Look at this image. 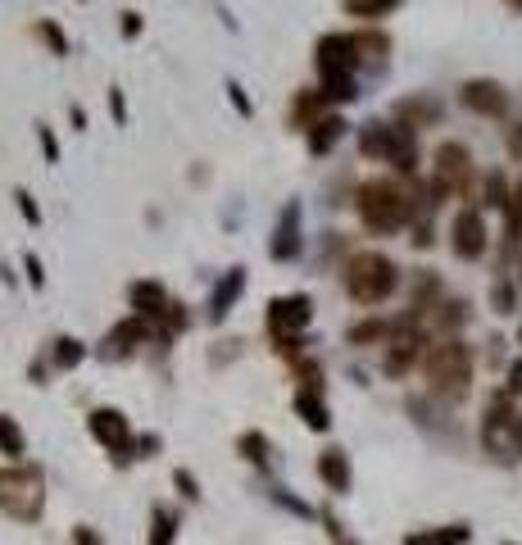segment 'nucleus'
Segmentation results:
<instances>
[{"mask_svg": "<svg viewBox=\"0 0 522 545\" xmlns=\"http://www.w3.org/2000/svg\"><path fill=\"white\" fill-rule=\"evenodd\" d=\"M332 114V100L323 96V87H300L296 96H291V109H286V123L296 132H309L318 119H327Z\"/></svg>", "mask_w": 522, "mask_h": 545, "instance_id": "nucleus-17", "label": "nucleus"}, {"mask_svg": "<svg viewBox=\"0 0 522 545\" xmlns=\"http://www.w3.org/2000/svg\"><path fill=\"white\" fill-rule=\"evenodd\" d=\"M73 545H105V541H100V532H96V527L78 523V527H73Z\"/></svg>", "mask_w": 522, "mask_h": 545, "instance_id": "nucleus-47", "label": "nucleus"}, {"mask_svg": "<svg viewBox=\"0 0 522 545\" xmlns=\"http://www.w3.org/2000/svg\"><path fill=\"white\" fill-rule=\"evenodd\" d=\"M109 119L119 123V128H123V123H128V96H123V87H119V82L109 87Z\"/></svg>", "mask_w": 522, "mask_h": 545, "instance_id": "nucleus-44", "label": "nucleus"}, {"mask_svg": "<svg viewBox=\"0 0 522 545\" xmlns=\"http://www.w3.org/2000/svg\"><path fill=\"white\" fill-rule=\"evenodd\" d=\"M291 373H296L300 391H314V396H323V364H318L314 355L296 359V364H291Z\"/></svg>", "mask_w": 522, "mask_h": 545, "instance_id": "nucleus-30", "label": "nucleus"}, {"mask_svg": "<svg viewBox=\"0 0 522 545\" xmlns=\"http://www.w3.org/2000/svg\"><path fill=\"white\" fill-rule=\"evenodd\" d=\"M69 123H73L78 132H87V109H82V105H69Z\"/></svg>", "mask_w": 522, "mask_h": 545, "instance_id": "nucleus-50", "label": "nucleus"}, {"mask_svg": "<svg viewBox=\"0 0 522 545\" xmlns=\"http://www.w3.org/2000/svg\"><path fill=\"white\" fill-rule=\"evenodd\" d=\"M509 5H513V10H522V0H509Z\"/></svg>", "mask_w": 522, "mask_h": 545, "instance_id": "nucleus-56", "label": "nucleus"}, {"mask_svg": "<svg viewBox=\"0 0 522 545\" xmlns=\"http://www.w3.org/2000/svg\"><path fill=\"white\" fill-rule=\"evenodd\" d=\"M32 37H37L41 46H46L50 55H55V60H64V55H69V50H73L69 32H64L55 19H37V23H32Z\"/></svg>", "mask_w": 522, "mask_h": 545, "instance_id": "nucleus-26", "label": "nucleus"}, {"mask_svg": "<svg viewBox=\"0 0 522 545\" xmlns=\"http://www.w3.org/2000/svg\"><path fill=\"white\" fill-rule=\"evenodd\" d=\"M513 300H518V291H513V282H495V287H491V305H495V314H509V309H513Z\"/></svg>", "mask_w": 522, "mask_h": 545, "instance_id": "nucleus-42", "label": "nucleus"}, {"mask_svg": "<svg viewBox=\"0 0 522 545\" xmlns=\"http://www.w3.org/2000/svg\"><path fill=\"white\" fill-rule=\"evenodd\" d=\"M128 305H132V314L155 327L173 309V296H168V287L159 278H137V282H128Z\"/></svg>", "mask_w": 522, "mask_h": 545, "instance_id": "nucleus-16", "label": "nucleus"}, {"mask_svg": "<svg viewBox=\"0 0 522 545\" xmlns=\"http://www.w3.org/2000/svg\"><path fill=\"white\" fill-rule=\"evenodd\" d=\"M427 327H423V314L418 309H404L400 318H391V337H386V355H382V368L386 377H404L418 359L427 355Z\"/></svg>", "mask_w": 522, "mask_h": 545, "instance_id": "nucleus-6", "label": "nucleus"}, {"mask_svg": "<svg viewBox=\"0 0 522 545\" xmlns=\"http://www.w3.org/2000/svg\"><path fill=\"white\" fill-rule=\"evenodd\" d=\"M159 446H164V441H159L155 432H137V459H155Z\"/></svg>", "mask_w": 522, "mask_h": 545, "instance_id": "nucleus-46", "label": "nucleus"}, {"mask_svg": "<svg viewBox=\"0 0 522 545\" xmlns=\"http://www.w3.org/2000/svg\"><path fill=\"white\" fill-rule=\"evenodd\" d=\"M518 346H522V327H518Z\"/></svg>", "mask_w": 522, "mask_h": 545, "instance_id": "nucleus-57", "label": "nucleus"}, {"mask_svg": "<svg viewBox=\"0 0 522 545\" xmlns=\"http://www.w3.org/2000/svg\"><path fill=\"white\" fill-rule=\"evenodd\" d=\"M146 341H155V327L146 323V318H137V314H128V318H119V323L105 332V341L96 346V355L105 359V364H123V359H132Z\"/></svg>", "mask_w": 522, "mask_h": 545, "instance_id": "nucleus-9", "label": "nucleus"}, {"mask_svg": "<svg viewBox=\"0 0 522 545\" xmlns=\"http://www.w3.org/2000/svg\"><path fill=\"white\" fill-rule=\"evenodd\" d=\"M309 323H314V300H309L305 291L268 300V332H273V337H305Z\"/></svg>", "mask_w": 522, "mask_h": 545, "instance_id": "nucleus-10", "label": "nucleus"}, {"mask_svg": "<svg viewBox=\"0 0 522 545\" xmlns=\"http://www.w3.org/2000/svg\"><path fill=\"white\" fill-rule=\"evenodd\" d=\"M364 64L355 46V32H323L314 41V69H318V82L327 78H355V69Z\"/></svg>", "mask_w": 522, "mask_h": 545, "instance_id": "nucleus-8", "label": "nucleus"}, {"mask_svg": "<svg viewBox=\"0 0 522 545\" xmlns=\"http://www.w3.org/2000/svg\"><path fill=\"white\" fill-rule=\"evenodd\" d=\"M87 432L91 441H100V446L109 450V459H114V468H128L132 459H137V432H132L128 414L114 405H96L87 414Z\"/></svg>", "mask_w": 522, "mask_h": 545, "instance_id": "nucleus-7", "label": "nucleus"}, {"mask_svg": "<svg viewBox=\"0 0 522 545\" xmlns=\"http://www.w3.org/2000/svg\"><path fill=\"white\" fill-rule=\"evenodd\" d=\"M377 159H386L395 173H409L418 169V137H414V128H404V123H382V155Z\"/></svg>", "mask_w": 522, "mask_h": 545, "instance_id": "nucleus-15", "label": "nucleus"}, {"mask_svg": "<svg viewBox=\"0 0 522 545\" xmlns=\"http://www.w3.org/2000/svg\"><path fill=\"white\" fill-rule=\"evenodd\" d=\"M14 205H19V214L28 218L32 228H41V205H37V196H32L28 187H14Z\"/></svg>", "mask_w": 522, "mask_h": 545, "instance_id": "nucleus-38", "label": "nucleus"}, {"mask_svg": "<svg viewBox=\"0 0 522 545\" xmlns=\"http://www.w3.org/2000/svg\"><path fill=\"white\" fill-rule=\"evenodd\" d=\"M173 486H178L182 500H191V505L200 500V482H196V473H191V468H173Z\"/></svg>", "mask_w": 522, "mask_h": 545, "instance_id": "nucleus-41", "label": "nucleus"}, {"mask_svg": "<svg viewBox=\"0 0 522 545\" xmlns=\"http://www.w3.org/2000/svg\"><path fill=\"white\" fill-rule=\"evenodd\" d=\"M459 323H468V300H445L441 305V314H436V327H459Z\"/></svg>", "mask_w": 522, "mask_h": 545, "instance_id": "nucleus-37", "label": "nucleus"}, {"mask_svg": "<svg viewBox=\"0 0 522 545\" xmlns=\"http://www.w3.org/2000/svg\"><path fill=\"white\" fill-rule=\"evenodd\" d=\"M504 391H509V396H522V359H513L509 364V382H504Z\"/></svg>", "mask_w": 522, "mask_h": 545, "instance_id": "nucleus-48", "label": "nucleus"}, {"mask_svg": "<svg viewBox=\"0 0 522 545\" xmlns=\"http://www.w3.org/2000/svg\"><path fill=\"white\" fill-rule=\"evenodd\" d=\"M146 545H178V514L168 505L150 509V541Z\"/></svg>", "mask_w": 522, "mask_h": 545, "instance_id": "nucleus-27", "label": "nucleus"}, {"mask_svg": "<svg viewBox=\"0 0 522 545\" xmlns=\"http://www.w3.org/2000/svg\"><path fill=\"white\" fill-rule=\"evenodd\" d=\"M513 446L522 450V418H518V432H513Z\"/></svg>", "mask_w": 522, "mask_h": 545, "instance_id": "nucleus-55", "label": "nucleus"}, {"mask_svg": "<svg viewBox=\"0 0 522 545\" xmlns=\"http://www.w3.org/2000/svg\"><path fill=\"white\" fill-rule=\"evenodd\" d=\"M459 105L468 114H482V119H504L509 114V91L495 78H468L459 87Z\"/></svg>", "mask_w": 522, "mask_h": 545, "instance_id": "nucleus-13", "label": "nucleus"}, {"mask_svg": "<svg viewBox=\"0 0 522 545\" xmlns=\"http://www.w3.org/2000/svg\"><path fill=\"white\" fill-rule=\"evenodd\" d=\"M486 246H491V237H486L482 209H473V205L459 209V214H454V223H450V250L459 259H482Z\"/></svg>", "mask_w": 522, "mask_h": 545, "instance_id": "nucleus-12", "label": "nucleus"}, {"mask_svg": "<svg viewBox=\"0 0 522 545\" xmlns=\"http://www.w3.org/2000/svg\"><path fill=\"white\" fill-rule=\"evenodd\" d=\"M323 87V96L332 100V105H350V100L359 96V82L355 78H327V82H318Z\"/></svg>", "mask_w": 522, "mask_h": 545, "instance_id": "nucleus-33", "label": "nucleus"}, {"mask_svg": "<svg viewBox=\"0 0 522 545\" xmlns=\"http://www.w3.org/2000/svg\"><path fill=\"white\" fill-rule=\"evenodd\" d=\"M318 482H323L327 491H336V496L350 491V459H345L341 446H327L323 455H318Z\"/></svg>", "mask_w": 522, "mask_h": 545, "instance_id": "nucleus-21", "label": "nucleus"}, {"mask_svg": "<svg viewBox=\"0 0 522 545\" xmlns=\"http://www.w3.org/2000/svg\"><path fill=\"white\" fill-rule=\"evenodd\" d=\"M246 282H250V273H246V264H232L223 273V278L209 287V305H205V314H209V327H218V323H227V314L237 309V300L246 296Z\"/></svg>", "mask_w": 522, "mask_h": 545, "instance_id": "nucleus-14", "label": "nucleus"}, {"mask_svg": "<svg viewBox=\"0 0 522 545\" xmlns=\"http://www.w3.org/2000/svg\"><path fill=\"white\" fill-rule=\"evenodd\" d=\"M300 218H305V205H300V200H286L277 223H273V241H268V259H273V264L300 259V250H305V228H300Z\"/></svg>", "mask_w": 522, "mask_h": 545, "instance_id": "nucleus-11", "label": "nucleus"}, {"mask_svg": "<svg viewBox=\"0 0 522 545\" xmlns=\"http://www.w3.org/2000/svg\"><path fill=\"white\" fill-rule=\"evenodd\" d=\"M404 545H432V536H427V532H414V536H409V541H404Z\"/></svg>", "mask_w": 522, "mask_h": 545, "instance_id": "nucleus-54", "label": "nucleus"}, {"mask_svg": "<svg viewBox=\"0 0 522 545\" xmlns=\"http://www.w3.org/2000/svg\"><path fill=\"white\" fill-rule=\"evenodd\" d=\"M450 196H473V155L463 141H441L432 155V182H427V209Z\"/></svg>", "mask_w": 522, "mask_h": 545, "instance_id": "nucleus-5", "label": "nucleus"}, {"mask_svg": "<svg viewBox=\"0 0 522 545\" xmlns=\"http://www.w3.org/2000/svg\"><path fill=\"white\" fill-rule=\"evenodd\" d=\"M355 46H359V55L364 60H382V55H391V37L386 32H355Z\"/></svg>", "mask_w": 522, "mask_h": 545, "instance_id": "nucleus-32", "label": "nucleus"}, {"mask_svg": "<svg viewBox=\"0 0 522 545\" xmlns=\"http://www.w3.org/2000/svg\"><path fill=\"white\" fill-rule=\"evenodd\" d=\"M414 209H418L414 191L395 178H368V182H359V191H355L359 223H364L368 232H377V237H391V232L409 228V223H414Z\"/></svg>", "mask_w": 522, "mask_h": 545, "instance_id": "nucleus-1", "label": "nucleus"}, {"mask_svg": "<svg viewBox=\"0 0 522 545\" xmlns=\"http://www.w3.org/2000/svg\"><path fill=\"white\" fill-rule=\"evenodd\" d=\"M504 146H509L513 159H522V123H513V128L504 132Z\"/></svg>", "mask_w": 522, "mask_h": 545, "instance_id": "nucleus-49", "label": "nucleus"}, {"mask_svg": "<svg viewBox=\"0 0 522 545\" xmlns=\"http://www.w3.org/2000/svg\"><path fill=\"white\" fill-rule=\"evenodd\" d=\"M359 155H368V159L382 155V119H373V123L359 128Z\"/></svg>", "mask_w": 522, "mask_h": 545, "instance_id": "nucleus-36", "label": "nucleus"}, {"mask_svg": "<svg viewBox=\"0 0 522 545\" xmlns=\"http://www.w3.org/2000/svg\"><path fill=\"white\" fill-rule=\"evenodd\" d=\"M82 359H87V341L69 337V332H60V337L50 341V368H55V373H73Z\"/></svg>", "mask_w": 522, "mask_h": 545, "instance_id": "nucleus-22", "label": "nucleus"}, {"mask_svg": "<svg viewBox=\"0 0 522 545\" xmlns=\"http://www.w3.org/2000/svg\"><path fill=\"white\" fill-rule=\"evenodd\" d=\"M427 536H432V545H463L468 536H473V527H459V523H454V527H441V532H427Z\"/></svg>", "mask_w": 522, "mask_h": 545, "instance_id": "nucleus-43", "label": "nucleus"}, {"mask_svg": "<svg viewBox=\"0 0 522 545\" xmlns=\"http://www.w3.org/2000/svg\"><path fill=\"white\" fill-rule=\"evenodd\" d=\"M504 432H518V414H513V396L509 391H495L491 405H486V423H482V441L491 450L504 446Z\"/></svg>", "mask_w": 522, "mask_h": 545, "instance_id": "nucleus-18", "label": "nucleus"}, {"mask_svg": "<svg viewBox=\"0 0 522 545\" xmlns=\"http://www.w3.org/2000/svg\"><path fill=\"white\" fill-rule=\"evenodd\" d=\"M23 273H28V287L32 291H46V268H41L37 250H23Z\"/></svg>", "mask_w": 522, "mask_h": 545, "instance_id": "nucleus-40", "label": "nucleus"}, {"mask_svg": "<svg viewBox=\"0 0 522 545\" xmlns=\"http://www.w3.org/2000/svg\"><path fill=\"white\" fill-rule=\"evenodd\" d=\"M296 414L309 432H327V427H332V409H327V400L314 396V391H296Z\"/></svg>", "mask_w": 522, "mask_h": 545, "instance_id": "nucleus-23", "label": "nucleus"}, {"mask_svg": "<svg viewBox=\"0 0 522 545\" xmlns=\"http://www.w3.org/2000/svg\"><path fill=\"white\" fill-rule=\"evenodd\" d=\"M404 0H341V10L350 14V19H364V23H377L386 19V14H395Z\"/></svg>", "mask_w": 522, "mask_h": 545, "instance_id": "nucleus-28", "label": "nucleus"}, {"mask_svg": "<svg viewBox=\"0 0 522 545\" xmlns=\"http://www.w3.org/2000/svg\"><path fill=\"white\" fill-rule=\"evenodd\" d=\"M386 337H391V318H364V323H350V332H345L350 346H377Z\"/></svg>", "mask_w": 522, "mask_h": 545, "instance_id": "nucleus-29", "label": "nucleus"}, {"mask_svg": "<svg viewBox=\"0 0 522 545\" xmlns=\"http://www.w3.org/2000/svg\"><path fill=\"white\" fill-rule=\"evenodd\" d=\"M0 455L10 459V464H23V455H28V436H23L19 418L0 414Z\"/></svg>", "mask_w": 522, "mask_h": 545, "instance_id": "nucleus-25", "label": "nucleus"}, {"mask_svg": "<svg viewBox=\"0 0 522 545\" xmlns=\"http://www.w3.org/2000/svg\"><path fill=\"white\" fill-rule=\"evenodd\" d=\"M37 146H41V155H46V164H60V137H55L50 123H37Z\"/></svg>", "mask_w": 522, "mask_h": 545, "instance_id": "nucleus-39", "label": "nucleus"}, {"mask_svg": "<svg viewBox=\"0 0 522 545\" xmlns=\"http://www.w3.org/2000/svg\"><path fill=\"white\" fill-rule=\"evenodd\" d=\"M268 496H273V505H282L286 514H296V518H318V509H314V505H305V500H296L291 491H286V486H273Z\"/></svg>", "mask_w": 522, "mask_h": 545, "instance_id": "nucleus-34", "label": "nucleus"}, {"mask_svg": "<svg viewBox=\"0 0 522 545\" xmlns=\"http://www.w3.org/2000/svg\"><path fill=\"white\" fill-rule=\"evenodd\" d=\"M214 10H218V19H223L227 32H237V19H232V10H227V5H214Z\"/></svg>", "mask_w": 522, "mask_h": 545, "instance_id": "nucleus-52", "label": "nucleus"}, {"mask_svg": "<svg viewBox=\"0 0 522 545\" xmlns=\"http://www.w3.org/2000/svg\"><path fill=\"white\" fill-rule=\"evenodd\" d=\"M345 132H350V123H345L341 114H336V109H332V114H327V119H318L314 128L305 132V150H309V155H314V159L332 155V150H336V141H341Z\"/></svg>", "mask_w": 522, "mask_h": 545, "instance_id": "nucleus-20", "label": "nucleus"}, {"mask_svg": "<svg viewBox=\"0 0 522 545\" xmlns=\"http://www.w3.org/2000/svg\"><path fill=\"white\" fill-rule=\"evenodd\" d=\"M223 91H227V105L237 109L241 119H255V100L246 96V87H241L237 78H227V82H223Z\"/></svg>", "mask_w": 522, "mask_h": 545, "instance_id": "nucleus-35", "label": "nucleus"}, {"mask_svg": "<svg viewBox=\"0 0 522 545\" xmlns=\"http://www.w3.org/2000/svg\"><path fill=\"white\" fill-rule=\"evenodd\" d=\"M391 119L418 132V128H427V123H441V100H432V96H404V100H395Z\"/></svg>", "mask_w": 522, "mask_h": 545, "instance_id": "nucleus-19", "label": "nucleus"}, {"mask_svg": "<svg viewBox=\"0 0 522 545\" xmlns=\"http://www.w3.org/2000/svg\"><path fill=\"white\" fill-rule=\"evenodd\" d=\"M509 200H513V191H509V182H504V173H486V182H482V205L509 209Z\"/></svg>", "mask_w": 522, "mask_h": 545, "instance_id": "nucleus-31", "label": "nucleus"}, {"mask_svg": "<svg viewBox=\"0 0 522 545\" xmlns=\"http://www.w3.org/2000/svg\"><path fill=\"white\" fill-rule=\"evenodd\" d=\"M423 373H427V387L441 400H463L468 396V382H473V350L463 346L459 337L432 341L423 355Z\"/></svg>", "mask_w": 522, "mask_h": 545, "instance_id": "nucleus-3", "label": "nucleus"}, {"mask_svg": "<svg viewBox=\"0 0 522 545\" xmlns=\"http://www.w3.org/2000/svg\"><path fill=\"white\" fill-rule=\"evenodd\" d=\"M341 287L355 305H382L395 296L400 287V268L395 259H386L382 250H355V255L341 264Z\"/></svg>", "mask_w": 522, "mask_h": 545, "instance_id": "nucleus-2", "label": "nucleus"}, {"mask_svg": "<svg viewBox=\"0 0 522 545\" xmlns=\"http://www.w3.org/2000/svg\"><path fill=\"white\" fill-rule=\"evenodd\" d=\"M0 282H5V287H14V282H19V278H14V268H10V264H0Z\"/></svg>", "mask_w": 522, "mask_h": 545, "instance_id": "nucleus-53", "label": "nucleus"}, {"mask_svg": "<svg viewBox=\"0 0 522 545\" xmlns=\"http://www.w3.org/2000/svg\"><path fill=\"white\" fill-rule=\"evenodd\" d=\"M141 28H146V19H141L137 10H123V14H119V32H123V41L141 37Z\"/></svg>", "mask_w": 522, "mask_h": 545, "instance_id": "nucleus-45", "label": "nucleus"}, {"mask_svg": "<svg viewBox=\"0 0 522 545\" xmlns=\"http://www.w3.org/2000/svg\"><path fill=\"white\" fill-rule=\"evenodd\" d=\"M0 514H10L14 523H41V514H46V473L37 464L0 468Z\"/></svg>", "mask_w": 522, "mask_h": 545, "instance_id": "nucleus-4", "label": "nucleus"}, {"mask_svg": "<svg viewBox=\"0 0 522 545\" xmlns=\"http://www.w3.org/2000/svg\"><path fill=\"white\" fill-rule=\"evenodd\" d=\"M414 246H418V250L432 246V228H427V223H418V228H414Z\"/></svg>", "mask_w": 522, "mask_h": 545, "instance_id": "nucleus-51", "label": "nucleus"}, {"mask_svg": "<svg viewBox=\"0 0 522 545\" xmlns=\"http://www.w3.org/2000/svg\"><path fill=\"white\" fill-rule=\"evenodd\" d=\"M237 455L246 459L250 468L268 473V459H273V441H268L264 432H255V427H250V432H241V436H237Z\"/></svg>", "mask_w": 522, "mask_h": 545, "instance_id": "nucleus-24", "label": "nucleus"}]
</instances>
